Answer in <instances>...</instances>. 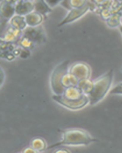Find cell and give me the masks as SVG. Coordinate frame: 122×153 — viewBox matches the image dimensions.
I'll use <instances>...</instances> for the list:
<instances>
[{
    "instance_id": "obj_1",
    "label": "cell",
    "mask_w": 122,
    "mask_h": 153,
    "mask_svg": "<svg viewBox=\"0 0 122 153\" xmlns=\"http://www.w3.org/2000/svg\"><path fill=\"white\" fill-rule=\"evenodd\" d=\"M98 140L82 129H67L62 133V139L57 143L51 145L47 149L63 146H88Z\"/></svg>"
},
{
    "instance_id": "obj_2",
    "label": "cell",
    "mask_w": 122,
    "mask_h": 153,
    "mask_svg": "<svg viewBox=\"0 0 122 153\" xmlns=\"http://www.w3.org/2000/svg\"><path fill=\"white\" fill-rule=\"evenodd\" d=\"M114 78V71L109 70L106 73L93 80V88L89 94V105L93 106L101 100L110 91Z\"/></svg>"
},
{
    "instance_id": "obj_3",
    "label": "cell",
    "mask_w": 122,
    "mask_h": 153,
    "mask_svg": "<svg viewBox=\"0 0 122 153\" xmlns=\"http://www.w3.org/2000/svg\"><path fill=\"white\" fill-rule=\"evenodd\" d=\"M70 61L66 60L63 62L60 63L53 70L50 78V84L51 88L54 94L57 95H62L65 91V87H63L62 80L65 74L69 71Z\"/></svg>"
},
{
    "instance_id": "obj_4",
    "label": "cell",
    "mask_w": 122,
    "mask_h": 153,
    "mask_svg": "<svg viewBox=\"0 0 122 153\" xmlns=\"http://www.w3.org/2000/svg\"><path fill=\"white\" fill-rule=\"evenodd\" d=\"M52 98L55 102L59 103L65 108L70 109L72 110H81L85 107L86 105L89 104V98L88 95H84L79 99H70L63 95H57L54 94Z\"/></svg>"
},
{
    "instance_id": "obj_5",
    "label": "cell",
    "mask_w": 122,
    "mask_h": 153,
    "mask_svg": "<svg viewBox=\"0 0 122 153\" xmlns=\"http://www.w3.org/2000/svg\"><path fill=\"white\" fill-rule=\"evenodd\" d=\"M96 8V5L92 2L89 1V3L86 5L83 6L82 8H78V9H72L71 10L69 11V13L65 16L63 19L62 21L58 23V27L64 26L66 25H68L70 23L76 21L79 19L82 18L84 15H85L89 12V10L92 9V8Z\"/></svg>"
},
{
    "instance_id": "obj_6",
    "label": "cell",
    "mask_w": 122,
    "mask_h": 153,
    "mask_svg": "<svg viewBox=\"0 0 122 153\" xmlns=\"http://www.w3.org/2000/svg\"><path fill=\"white\" fill-rule=\"evenodd\" d=\"M23 35L29 38L35 45H40L46 42V33L42 25L35 27L28 26L23 31Z\"/></svg>"
},
{
    "instance_id": "obj_7",
    "label": "cell",
    "mask_w": 122,
    "mask_h": 153,
    "mask_svg": "<svg viewBox=\"0 0 122 153\" xmlns=\"http://www.w3.org/2000/svg\"><path fill=\"white\" fill-rule=\"evenodd\" d=\"M15 15V4L9 2L7 0L1 1L0 16H1V28L2 33L7 28L9 20Z\"/></svg>"
},
{
    "instance_id": "obj_8",
    "label": "cell",
    "mask_w": 122,
    "mask_h": 153,
    "mask_svg": "<svg viewBox=\"0 0 122 153\" xmlns=\"http://www.w3.org/2000/svg\"><path fill=\"white\" fill-rule=\"evenodd\" d=\"M69 72L76 76L79 80L89 79L92 74V69L90 66L85 62L79 61L74 63L69 68Z\"/></svg>"
},
{
    "instance_id": "obj_9",
    "label": "cell",
    "mask_w": 122,
    "mask_h": 153,
    "mask_svg": "<svg viewBox=\"0 0 122 153\" xmlns=\"http://www.w3.org/2000/svg\"><path fill=\"white\" fill-rule=\"evenodd\" d=\"M22 35L23 31L11 26L9 24L7 28H5V31L2 33L1 40L18 45Z\"/></svg>"
},
{
    "instance_id": "obj_10",
    "label": "cell",
    "mask_w": 122,
    "mask_h": 153,
    "mask_svg": "<svg viewBox=\"0 0 122 153\" xmlns=\"http://www.w3.org/2000/svg\"><path fill=\"white\" fill-rule=\"evenodd\" d=\"M33 11H35L34 2L18 0L15 4V15L25 16Z\"/></svg>"
},
{
    "instance_id": "obj_11",
    "label": "cell",
    "mask_w": 122,
    "mask_h": 153,
    "mask_svg": "<svg viewBox=\"0 0 122 153\" xmlns=\"http://www.w3.org/2000/svg\"><path fill=\"white\" fill-rule=\"evenodd\" d=\"M24 17H25V20H26L28 26L30 27H35L40 25L44 22V19L46 18L45 16L39 13V12H36V11H33V12L28 14Z\"/></svg>"
},
{
    "instance_id": "obj_12",
    "label": "cell",
    "mask_w": 122,
    "mask_h": 153,
    "mask_svg": "<svg viewBox=\"0 0 122 153\" xmlns=\"http://www.w3.org/2000/svg\"><path fill=\"white\" fill-rule=\"evenodd\" d=\"M62 95L70 99H79L85 94L82 92L78 86H70L65 89V91Z\"/></svg>"
},
{
    "instance_id": "obj_13",
    "label": "cell",
    "mask_w": 122,
    "mask_h": 153,
    "mask_svg": "<svg viewBox=\"0 0 122 153\" xmlns=\"http://www.w3.org/2000/svg\"><path fill=\"white\" fill-rule=\"evenodd\" d=\"M9 24L11 26L14 27L17 29L21 30V31H24L28 27L25 17L22 16H19V15H15L9 20Z\"/></svg>"
},
{
    "instance_id": "obj_14",
    "label": "cell",
    "mask_w": 122,
    "mask_h": 153,
    "mask_svg": "<svg viewBox=\"0 0 122 153\" xmlns=\"http://www.w3.org/2000/svg\"><path fill=\"white\" fill-rule=\"evenodd\" d=\"M89 2V0H63V2H61V5H63L65 9L70 11L72 9L83 7Z\"/></svg>"
},
{
    "instance_id": "obj_15",
    "label": "cell",
    "mask_w": 122,
    "mask_h": 153,
    "mask_svg": "<svg viewBox=\"0 0 122 153\" xmlns=\"http://www.w3.org/2000/svg\"><path fill=\"white\" fill-rule=\"evenodd\" d=\"M34 5H35V11L39 12L45 17L52 11V9L49 6L45 0H35Z\"/></svg>"
},
{
    "instance_id": "obj_16",
    "label": "cell",
    "mask_w": 122,
    "mask_h": 153,
    "mask_svg": "<svg viewBox=\"0 0 122 153\" xmlns=\"http://www.w3.org/2000/svg\"><path fill=\"white\" fill-rule=\"evenodd\" d=\"M122 19V10L118 12H115L112 16H110L106 19V23L108 26L111 28H117L121 25Z\"/></svg>"
},
{
    "instance_id": "obj_17",
    "label": "cell",
    "mask_w": 122,
    "mask_h": 153,
    "mask_svg": "<svg viewBox=\"0 0 122 153\" xmlns=\"http://www.w3.org/2000/svg\"><path fill=\"white\" fill-rule=\"evenodd\" d=\"M31 146L32 148L36 150L37 152H40L44 151L47 149V143L44 139L40 137H37L33 139L31 141Z\"/></svg>"
},
{
    "instance_id": "obj_18",
    "label": "cell",
    "mask_w": 122,
    "mask_h": 153,
    "mask_svg": "<svg viewBox=\"0 0 122 153\" xmlns=\"http://www.w3.org/2000/svg\"><path fill=\"white\" fill-rule=\"evenodd\" d=\"M77 86L79 87V89L85 95H89L91 91H93V80H90V78L79 80Z\"/></svg>"
},
{
    "instance_id": "obj_19",
    "label": "cell",
    "mask_w": 122,
    "mask_h": 153,
    "mask_svg": "<svg viewBox=\"0 0 122 153\" xmlns=\"http://www.w3.org/2000/svg\"><path fill=\"white\" fill-rule=\"evenodd\" d=\"M79 80L76 77V76H73L72 74H70V72L67 71L64 74L63 77V80H62V83H63V85L65 88L66 87H70V86H77L78 85V83Z\"/></svg>"
},
{
    "instance_id": "obj_20",
    "label": "cell",
    "mask_w": 122,
    "mask_h": 153,
    "mask_svg": "<svg viewBox=\"0 0 122 153\" xmlns=\"http://www.w3.org/2000/svg\"><path fill=\"white\" fill-rule=\"evenodd\" d=\"M112 95H122V82H120L109 91Z\"/></svg>"
},
{
    "instance_id": "obj_21",
    "label": "cell",
    "mask_w": 122,
    "mask_h": 153,
    "mask_svg": "<svg viewBox=\"0 0 122 153\" xmlns=\"http://www.w3.org/2000/svg\"><path fill=\"white\" fill-rule=\"evenodd\" d=\"M30 55H31V49L20 47L19 55H18L19 57H21V58H28Z\"/></svg>"
},
{
    "instance_id": "obj_22",
    "label": "cell",
    "mask_w": 122,
    "mask_h": 153,
    "mask_svg": "<svg viewBox=\"0 0 122 153\" xmlns=\"http://www.w3.org/2000/svg\"><path fill=\"white\" fill-rule=\"evenodd\" d=\"M47 3L48 4L49 6L53 9V8L56 7L57 5H58L59 4H61V2H63V0H45Z\"/></svg>"
},
{
    "instance_id": "obj_23",
    "label": "cell",
    "mask_w": 122,
    "mask_h": 153,
    "mask_svg": "<svg viewBox=\"0 0 122 153\" xmlns=\"http://www.w3.org/2000/svg\"><path fill=\"white\" fill-rule=\"evenodd\" d=\"M109 0H91L90 2H93L96 7H98V6H101V5H105L107 2H108Z\"/></svg>"
},
{
    "instance_id": "obj_24",
    "label": "cell",
    "mask_w": 122,
    "mask_h": 153,
    "mask_svg": "<svg viewBox=\"0 0 122 153\" xmlns=\"http://www.w3.org/2000/svg\"><path fill=\"white\" fill-rule=\"evenodd\" d=\"M22 152H24V153H27V152L34 153V152H36V150L35 149L32 148V146H29V147H27L26 149H24L22 151Z\"/></svg>"
},
{
    "instance_id": "obj_25",
    "label": "cell",
    "mask_w": 122,
    "mask_h": 153,
    "mask_svg": "<svg viewBox=\"0 0 122 153\" xmlns=\"http://www.w3.org/2000/svg\"><path fill=\"white\" fill-rule=\"evenodd\" d=\"M54 152H65V153H67V152H70V150H68L67 149H65L64 147H63L62 149H58L57 150H54Z\"/></svg>"
},
{
    "instance_id": "obj_26",
    "label": "cell",
    "mask_w": 122,
    "mask_h": 153,
    "mask_svg": "<svg viewBox=\"0 0 122 153\" xmlns=\"http://www.w3.org/2000/svg\"><path fill=\"white\" fill-rule=\"evenodd\" d=\"M1 72H2V82H1V86L3 85L4 80H5V73H4L3 68H1Z\"/></svg>"
},
{
    "instance_id": "obj_27",
    "label": "cell",
    "mask_w": 122,
    "mask_h": 153,
    "mask_svg": "<svg viewBox=\"0 0 122 153\" xmlns=\"http://www.w3.org/2000/svg\"><path fill=\"white\" fill-rule=\"evenodd\" d=\"M119 31H120V32H121V35H122V25H120V26H119Z\"/></svg>"
},
{
    "instance_id": "obj_28",
    "label": "cell",
    "mask_w": 122,
    "mask_h": 153,
    "mask_svg": "<svg viewBox=\"0 0 122 153\" xmlns=\"http://www.w3.org/2000/svg\"><path fill=\"white\" fill-rule=\"evenodd\" d=\"M23 1H29V2H34L35 0H23Z\"/></svg>"
},
{
    "instance_id": "obj_29",
    "label": "cell",
    "mask_w": 122,
    "mask_h": 153,
    "mask_svg": "<svg viewBox=\"0 0 122 153\" xmlns=\"http://www.w3.org/2000/svg\"><path fill=\"white\" fill-rule=\"evenodd\" d=\"M118 1H119V2H122V0H118Z\"/></svg>"
},
{
    "instance_id": "obj_30",
    "label": "cell",
    "mask_w": 122,
    "mask_h": 153,
    "mask_svg": "<svg viewBox=\"0 0 122 153\" xmlns=\"http://www.w3.org/2000/svg\"><path fill=\"white\" fill-rule=\"evenodd\" d=\"M121 25H122V19H121Z\"/></svg>"
},
{
    "instance_id": "obj_31",
    "label": "cell",
    "mask_w": 122,
    "mask_h": 153,
    "mask_svg": "<svg viewBox=\"0 0 122 153\" xmlns=\"http://www.w3.org/2000/svg\"><path fill=\"white\" fill-rule=\"evenodd\" d=\"M121 71H122V69H121Z\"/></svg>"
},
{
    "instance_id": "obj_32",
    "label": "cell",
    "mask_w": 122,
    "mask_h": 153,
    "mask_svg": "<svg viewBox=\"0 0 122 153\" xmlns=\"http://www.w3.org/2000/svg\"><path fill=\"white\" fill-rule=\"evenodd\" d=\"M1 1H2V0H1Z\"/></svg>"
}]
</instances>
